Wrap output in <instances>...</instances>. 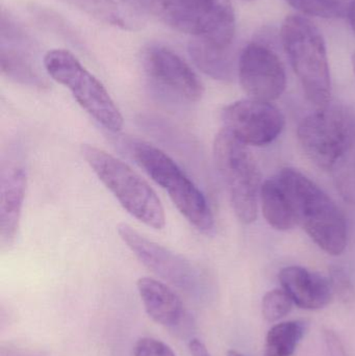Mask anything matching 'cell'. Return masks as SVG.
Segmentation results:
<instances>
[{"mask_svg":"<svg viewBox=\"0 0 355 356\" xmlns=\"http://www.w3.org/2000/svg\"><path fill=\"white\" fill-rule=\"evenodd\" d=\"M297 134L308 158L331 173L344 198L355 201L354 117L343 108L327 106L306 117Z\"/></svg>","mask_w":355,"mask_h":356,"instance_id":"obj_1","label":"cell"},{"mask_svg":"<svg viewBox=\"0 0 355 356\" xmlns=\"http://www.w3.org/2000/svg\"><path fill=\"white\" fill-rule=\"evenodd\" d=\"M276 177L291 199L297 223L311 238L327 254L343 253L347 246V223L333 199L295 169H283Z\"/></svg>","mask_w":355,"mask_h":356,"instance_id":"obj_2","label":"cell"},{"mask_svg":"<svg viewBox=\"0 0 355 356\" xmlns=\"http://www.w3.org/2000/svg\"><path fill=\"white\" fill-rule=\"evenodd\" d=\"M144 13L173 29L222 49L231 48L236 31L231 0H135Z\"/></svg>","mask_w":355,"mask_h":356,"instance_id":"obj_3","label":"cell"},{"mask_svg":"<svg viewBox=\"0 0 355 356\" xmlns=\"http://www.w3.org/2000/svg\"><path fill=\"white\" fill-rule=\"evenodd\" d=\"M283 49L306 98L318 108L329 106L331 72L327 46L318 27L302 16H289L281 31Z\"/></svg>","mask_w":355,"mask_h":356,"instance_id":"obj_4","label":"cell"},{"mask_svg":"<svg viewBox=\"0 0 355 356\" xmlns=\"http://www.w3.org/2000/svg\"><path fill=\"white\" fill-rule=\"evenodd\" d=\"M125 145L138 166L168 193L181 215L202 234H213L215 220L208 200L183 169L151 144L129 140Z\"/></svg>","mask_w":355,"mask_h":356,"instance_id":"obj_5","label":"cell"},{"mask_svg":"<svg viewBox=\"0 0 355 356\" xmlns=\"http://www.w3.org/2000/svg\"><path fill=\"white\" fill-rule=\"evenodd\" d=\"M81 154L100 181L133 218L154 229L166 225L164 207L154 188L129 165L93 145L81 146Z\"/></svg>","mask_w":355,"mask_h":356,"instance_id":"obj_6","label":"cell"},{"mask_svg":"<svg viewBox=\"0 0 355 356\" xmlns=\"http://www.w3.org/2000/svg\"><path fill=\"white\" fill-rule=\"evenodd\" d=\"M215 165L240 222L251 224L258 218L261 172L249 148L223 127L215 138Z\"/></svg>","mask_w":355,"mask_h":356,"instance_id":"obj_7","label":"cell"},{"mask_svg":"<svg viewBox=\"0 0 355 356\" xmlns=\"http://www.w3.org/2000/svg\"><path fill=\"white\" fill-rule=\"evenodd\" d=\"M44 67L52 79L66 87L79 106L100 125L119 133L123 117L104 86L66 50L47 52Z\"/></svg>","mask_w":355,"mask_h":356,"instance_id":"obj_8","label":"cell"},{"mask_svg":"<svg viewBox=\"0 0 355 356\" xmlns=\"http://www.w3.org/2000/svg\"><path fill=\"white\" fill-rule=\"evenodd\" d=\"M144 72L152 87L176 102H197L204 95V85L191 67L172 50L150 45L142 56Z\"/></svg>","mask_w":355,"mask_h":356,"instance_id":"obj_9","label":"cell"},{"mask_svg":"<svg viewBox=\"0 0 355 356\" xmlns=\"http://www.w3.org/2000/svg\"><path fill=\"white\" fill-rule=\"evenodd\" d=\"M118 234L129 250L156 275L185 292L196 291L201 277L190 261L146 238L129 224H119Z\"/></svg>","mask_w":355,"mask_h":356,"instance_id":"obj_10","label":"cell"},{"mask_svg":"<svg viewBox=\"0 0 355 356\" xmlns=\"http://www.w3.org/2000/svg\"><path fill=\"white\" fill-rule=\"evenodd\" d=\"M221 117L224 129L247 146L269 145L279 137L286 124L276 106L251 98L225 106Z\"/></svg>","mask_w":355,"mask_h":356,"instance_id":"obj_11","label":"cell"},{"mask_svg":"<svg viewBox=\"0 0 355 356\" xmlns=\"http://www.w3.org/2000/svg\"><path fill=\"white\" fill-rule=\"evenodd\" d=\"M238 76L249 98L261 102L277 99L287 87L281 58L270 47L258 42L244 48L238 60Z\"/></svg>","mask_w":355,"mask_h":356,"instance_id":"obj_12","label":"cell"},{"mask_svg":"<svg viewBox=\"0 0 355 356\" xmlns=\"http://www.w3.org/2000/svg\"><path fill=\"white\" fill-rule=\"evenodd\" d=\"M26 171L18 164L3 167L0 177V242L8 246L14 242L20 224L26 192Z\"/></svg>","mask_w":355,"mask_h":356,"instance_id":"obj_13","label":"cell"},{"mask_svg":"<svg viewBox=\"0 0 355 356\" xmlns=\"http://www.w3.org/2000/svg\"><path fill=\"white\" fill-rule=\"evenodd\" d=\"M279 282L294 305L306 311L324 309L333 300L329 280L299 266H290L279 272Z\"/></svg>","mask_w":355,"mask_h":356,"instance_id":"obj_14","label":"cell"},{"mask_svg":"<svg viewBox=\"0 0 355 356\" xmlns=\"http://www.w3.org/2000/svg\"><path fill=\"white\" fill-rule=\"evenodd\" d=\"M23 38L19 33L18 29L10 24V21L1 19V54H0V64L1 71L10 79L17 83L31 87H46V81L40 76L33 64L28 50L22 45Z\"/></svg>","mask_w":355,"mask_h":356,"instance_id":"obj_15","label":"cell"},{"mask_svg":"<svg viewBox=\"0 0 355 356\" xmlns=\"http://www.w3.org/2000/svg\"><path fill=\"white\" fill-rule=\"evenodd\" d=\"M138 292L147 315L165 327H174L183 317V305L179 295L164 282L142 277L137 282Z\"/></svg>","mask_w":355,"mask_h":356,"instance_id":"obj_16","label":"cell"},{"mask_svg":"<svg viewBox=\"0 0 355 356\" xmlns=\"http://www.w3.org/2000/svg\"><path fill=\"white\" fill-rule=\"evenodd\" d=\"M95 18L123 29H140L143 10L135 0H68Z\"/></svg>","mask_w":355,"mask_h":356,"instance_id":"obj_17","label":"cell"},{"mask_svg":"<svg viewBox=\"0 0 355 356\" xmlns=\"http://www.w3.org/2000/svg\"><path fill=\"white\" fill-rule=\"evenodd\" d=\"M263 215L274 229L286 232L297 223L291 199L277 177L269 178L261 186Z\"/></svg>","mask_w":355,"mask_h":356,"instance_id":"obj_18","label":"cell"},{"mask_svg":"<svg viewBox=\"0 0 355 356\" xmlns=\"http://www.w3.org/2000/svg\"><path fill=\"white\" fill-rule=\"evenodd\" d=\"M189 54L196 66L208 76L218 81H231L235 77L236 66L233 49H222L212 44L194 39L189 45Z\"/></svg>","mask_w":355,"mask_h":356,"instance_id":"obj_19","label":"cell"},{"mask_svg":"<svg viewBox=\"0 0 355 356\" xmlns=\"http://www.w3.org/2000/svg\"><path fill=\"white\" fill-rule=\"evenodd\" d=\"M306 332L302 321L275 324L269 330L264 346V356H293Z\"/></svg>","mask_w":355,"mask_h":356,"instance_id":"obj_20","label":"cell"},{"mask_svg":"<svg viewBox=\"0 0 355 356\" xmlns=\"http://www.w3.org/2000/svg\"><path fill=\"white\" fill-rule=\"evenodd\" d=\"M299 12L319 18L347 17L352 0H286Z\"/></svg>","mask_w":355,"mask_h":356,"instance_id":"obj_21","label":"cell"},{"mask_svg":"<svg viewBox=\"0 0 355 356\" xmlns=\"http://www.w3.org/2000/svg\"><path fill=\"white\" fill-rule=\"evenodd\" d=\"M293 300L283 289H274L265 294L262 301V315L269 323L283 319L291 312Z\"/></svg>","mask_w":355,"mask_h":356,"instance_id":"obj_22","label":"cell"},{"mask_svg":"<svg viewBox=\"0 0 355 356\" xmlns=\"http://www.w3.org/2000/svg\"><path fill=\"white\" fill-rule=\"evenodd\" d=\"M329 282L333 289V295L345 305L354 302L355 290L352 278L343 268L333 266L329 269Z\"/></svg>","mask_w":355,"mask_h":356,"instance_id":"obj_23","label":"cell"},{"mask_svg":"<svg viewBox=\"0 0 355 356\" xmlns=\"http://www.w3.org/2000/svg\"><path fill=\"white\" fill-rule=\"evenodd\" d=\"M135 356H176L174 351L162 341L154 338H142L135 343Z\"/></svg>","mask_w":355,"mask_h":356,"instance_id":"obj_24","label":"cell"},{"mask_svg":"<svg viewBox=\"0 0 355 356\" xmlns=\"http://www.w3.org/2000/svg\"><path fill=\"white\" fill-rule=\"evenodd\" d=\"M325 343L331 356H345L343 345L340 341L339 337L331 330L325 332Z\"/></svg>","mask_w":355,"mask_h":356,"instance_id":"obj_25","label":"cell"},{"mask_svg":"<svg viewBox=\"0 0 355 356\" xmlns=\"http://www.w3.org/2000/svg\"><path fill=\"white\" fill-rule=\"evenodd\" d=\"M189 349L192 356H212L208 353L206 345L198 339H193V340L190 341Z\"/></svg>","mask_w":355,"mask_h":356,"instance_id":"obj_26","label":"cell"},{"mask_svg":"<svg viewBox=\"0 0 355 356\" xmlns=\"http://www.w3.org/2000/svg\"><path fill=\"white\" fill-rule=\"evenodd\" d=\"M347 17L349 19L350 25H352V29H354L355 33V0H352V3H350Z\"/></svg>","mask_w":355,"mask_h":356,"instance_id":"obj_27","label":"cell"},{"mask_svg":"<svg viewBox=\"0 0 355 356\" xmlns=\"http://www.w3.org/2000/svg\"><path fill=\"white\" fill-rule=\"evenodd\" d=\"M226 356H246V355H242L241 353H238V351H236V350H229V351H227Z\"/></svg>","mask_w":355,"mask_h":356,"instance_id":"obj_28","label":"cell"},{"mask_svg":"<svg viewBox=\"0 0 355 356\" xmlns=\"http://www.w3.org/2000/svg\"><path fill=\"white\" fill-rule=\"evenodd\" d=\"M352 67H354V71L355 73V54H354V56H352Z\"/></svg>","mask_w":355,"mask_h":356,"instance_id":"obj_29","label":"cell"}]
</instances>
